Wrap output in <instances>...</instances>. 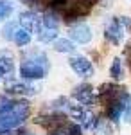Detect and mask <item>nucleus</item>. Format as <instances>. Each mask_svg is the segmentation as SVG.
Returning <instances> with one entry per match:
<instances>
[{
	"instance_id": "nucleus-8",
	"label": "nucleus",
	"mask_w": 131,
	"mask_h": 135,
	"mask_svg": "<svg viewBox=\"0 0 131 135\" xmlns=\"http://www.w3.org/2000/svg\"><path fill=\"white\" fill-rule=\"evenodd\" d=\"M74 97L83 106H92V104L95 103V94H93V88H92L90 85H79L74 90Z\"/></svg>"
},
{
	"instance_id": "nucleus-3",
	"label": "nucleus",
	"mask_w": 131,
	"mask_h": 135,
	"mask_svg": "<svg viewBox=\"0 0 131 135\" xmlns=\"http://www.w3.org/2000/svg\"><path fill=\"white\" fill-rule=\"evenodd\" d=\"M36 27H38V40L40 42L51 43L58 38V27H59V23H58V18H56L54 13H45L41 18H38Z\"/></svg>"
},
{
	"instance_id": "nucleus-12",
	"label": "nucleus",
	"mask_w": 131,
	"mask_h": 135,
	"mask_svg": "<svg viewBox=\"0 0 131 135\" xmlns=\"http://www.w3.org/2000/svg\"><path fill=\"white\" fill-rule=\"evenodd\" d=\"M54 49L58 52H63V54H72L75 51V45L68 38H58V40H54Z\"/></svg>"
},
{
	"instance_id": "nucleus-4",
	"label": "nucleus",
	"mask_w": 131,
	"mask_h": 135,
	"mask_svg": "<svg viewBox=\"0 0 131 135\" xmlns=\"http://www.w3.org/2000/svg\"><path fill=\"white\" fill-rule=\"evenodd\" d=\"M128 25H129V20L124 18V16L122 18H113V20H110L108 25H106V29H104V38L110 43L119 45L124 40V31H126Z\"/></svg>"
},
{
	"instance_id": "nucleus-6",
	"label": "nucleus",
	"mask_w": 131,
	"mask_h": 135,
	"mask_svg": "<svg viewBox=\"0 0 131 135\" xmlns=\"http://www.w3.org/2000/svg\"><path fill=\"white\" fill-rule=\"evenodd\" d=\"M68 63H70L72 70L77 76H81V78L93 76V65H92V61L88 58H84V56H74V58L68 60Z\"/></svg>"
},
{
	"instance_id": "nucleus-14",
	"label": "nucleus",
	"mask_w": 131,
	"mask_h": 135,
	"mask_svg": "<svg viewBox=\"0 0 131 135\" xmlns=\"http://www.w3.org/2000/svg\"><path fill=\"white\" fill-rule=\"evenodd\" d=\"M13 60H11L9 56H0V79L6 76V74H9L13 70Z\"/></svg>"
},
{
	"instance_id": "nucleus-11",
	"label": "nucleus",
	"mask_w": 131,
	"mask_h": 135,
	"mask_svg": "<svg viewBox=\"0 0 131 135\" xmlns=\"http://www.w3.org/2000/svg\"><path fill=\"white\" fill-rule=\"evenodd\" d=\"M13 40H14V43H16L18 47H25V45H29V42H31V31L29 29H23V27H16Z\"/></svg>"
},
{
	"instance_id": "nucleus-9",
	"label": "nucleus",
	"mask_w": 131,
	"mask_h": 135,
	"mask_svg": "<svg viewBox=\"0 0 131 135\" xmlns=\"http://www.w3.org/2000/svg\"><path fill=\"white\" fill-rule=\"evenodd\" d=\"M6 90L9 94H22V95H29V94H36V86L34 85L27 83V81H16V79H11L6 83Z\"/></svg>"
},
{
	"instance_id": "nucleus-2",
	"label": "nucleus",
	"mask_w": 131,
	"mask_h": 135,
	"mask_svg": "<svg viewBox=\"0 0 131 135\" xmlns=\"http://www.w3.org/2000/svg\"><path fill=\"white\" fill-rule=\"evenodd\" d=\"M51 63L45 52H31L20 65V76L23 79H41L49 74Z\"/></svg>"
},
{
	"instance_id": "nucleus-7",
	"label": "nucleus",
	"mask_w": 131,
	"mask_h": 135,
	"mask_svg": "<svg viewBox=\"0 0 131 135\" xmlns=\"http://www.w3.org/2000/svg\"><path fill=\"white\" fill-rule=\"evenodd\" d=\"M68 34H70V40L77 43H88L92 42V29L90 25H86V23H74L70 29H68Z\"/></svg>"
},
{
	"instance_id": "nucleus-16",
	"label": "nucleus",
	"mask_w": 131,
	"mask_h": 135,
	"mask_svg": "<svg viewBox=\"0 0 131 135\" xmlns=\"http://www.w3.org/2000/svg\"><path fill=\"white\" fill-rule=\"evenodd\" d=\"M122 117L124 121L131 123V95L126 94V99H124V112H122Z\"/></svg>"
},
{
	"instance_id": "nucleus-17",
	"label": "nucleus",
	"mask_w": 131,
	"mask_h": 135,
	"mask_svg": "<svg viewBox=\"0 0 131 135\" xmlns=\"http://www.w3.org/2000/svg\"><path fill=\"white\" fill-rule=\"evenodd\" d=\"M16 31V25H14V22H11V23H7L6 27H4V38H7V40H13V36H14V32Z\"/></svg>"
},
{
	"instance_id": "nucleus-18",
	"label": "nucleus",
	"mask_w": 131,
	"mask_h": 135,
	"mask_svg": "<svg viewBox=\"0 0 131 135\" xmlns=\"http://www.w3.org/2000/svg\"><path fill=\"white\" fill-rule=\"evenodd\" d=\"M81 132H83V130H81L79 124H70L67 128V135H83Z\"/></svg>"
},
{
	"instance_id": "nucleus-10",
	"label": "nucleus",
	"mask_w": 131,
	"mask_h": 135,
	"mask_svg": "<svg viewBox=\"0 0 131 135\" xmlns=\"http://www.w3.org/2000/svg\"><path fill=\"white\" fill-rule=\"evenodd\" d=\"M36 23H38V16H36L34 11H23L20 15V27L31 31V29L36 27Z\"/></svg>"
},
{
	"instance_id": "nucleus-1",
	"label": "nucleus",
	"mask_w": 131,
	"mask_h": 135,
	"mask_svg": "<svg viewBox=\"0 0 131 135\" xmlns=\"http://www.w3.org/2000/svg\"><path fill=\"white\" fill-rule=\"evenodd\" d=\"M31 108L27 101L0 99V128L14 130L27 119Z\"/></svg>"
},
{
	"instance_id": "nucleus-13",
	"label": "nucleus",
	"mask_w": 131,
	"mask_h": 135,
	"mask_svg": "<svg viewBox=\"0 0 131 135\" xmlns=\"http://www.w3.org/2000/svg\"><path fill=\"white\" fill-rule=\"evenodd\" d=\"M110 76L113 79H122V78H124V69H122V60L120 58H115V60H113L111 69H110Z\"/></svg>"
},
{
	"instance_id": "nucleus-5",
	"label": "nucleus",
	"mask_w": 131,
	"mask_h": 135,
	"mask_svg": "<svg viewBox=\"0 0 131 135\" xmlns=\"http://www.w3.org/2000/svg\"><path fill=\"white\" fill-rule=\"evenodd\" d=\"M49 133L52 135H58L61 133V132H65L67 128H68V124H67V117L63 114H51V115H43V117H40V121H38Z\"/></svg>"
},
{
	"instance_id": "nucleus-15",
	"label": "nucleus",
	"mask_w": 131,
	"mask_h": 135,
	"mask_svg": "<svg viewBox=\"0 0 131 135\" xmlns=\"http://www.w3.org/2000/svg\"><path fill=\"white\" fill-rule=\"evenodd\" d=\"M13 4L7 2V0H0V22H4L6 18H9L13 15Z\"/></svg>"
}]
</instances>
